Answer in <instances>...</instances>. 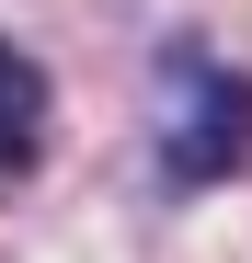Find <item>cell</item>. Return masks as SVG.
Listing matches in <instances>:
<instances>
[{
  "label": "cell",
  "mask_w": 252,
  "mask_h": 263,
  "mask_svg": "<svg viewBox=\"0 0 252 263\" xmlns=\"http://www.w3.org/2000/svg\"><path fill=\"white\" fill-rule=\"evenodd\" d=\"M160 92H172V115H160V172H172V183H229V172H252V80L229 58L172 46Z\"/></svg>",
  "instance_id": "1"
},
{
  "label": "cell",
  "mask_w": 252,
  "mask_h": 263,
  "mask_svg": "<svg viewBox=\"0 0 252 263\" xmlns=\"http://www.w3.org/2000/svg\"><path fill=\"white\" fill-rule=\"evenodd\" d=\"M34 138H46V69L0 34V183L34 172Z\"/></svg>",
  "instance_id": "2"
}]
</instances>
